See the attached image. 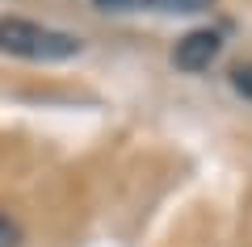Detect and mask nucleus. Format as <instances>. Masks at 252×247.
<instances>
[{"mask_svg": "<svg viewBox=\"0 0 252 247\" xmlns=\"http://www.w3.org/2000/svg\"><path fill=\"white\" fill-rule=\"evenodd\" d=\"M0 51L30 59V63H63L72 55H80V38L26 21V17H0Z\"/></svg>", "mask_w": 252, "mask_h": 247, "instance_id": "f257e3e1", "label": "nucleus"}, {"mask_svg": "<svg viewBox=\"0 0 252 247\" xmlns=\"http://www.w3.org/2000/svg\"><path fill=\"white\" fill-rule=\"evenodd\" d=\"M219 51H223V38H219L215 29H193V34H185L177 42L172 63H177L181 71H206L210 63L219 59Z\"/></svg>", "mask_w": 252, "mask_h": 247, "instance_id": "f03ea898", "label": "nucleus"}, {"mask_svg": "<svg viewBox=\"0 0 252 247\" xmlns=\"http://www.w3.org/2000/svg\"><path fill=\"white\" fill-rule=\"evenodd\" d=\"M215 0H130V9H152V13H206Z\"/></svg>", "mask_w": 252, "mask_h": 247, "instance_id": "7ed1b4c3", "label": "nucleus"}, {"mask_svg": "<svg viewBox=\"0 0 252 247\" xmlns=\"http://www.w3.org/2000/svg\"><path fill=\"white\" fill-rule=\"evenodd\" d=\"M231 84H235V92H244V97L252 101V63H244V67L231 71Z\"/></svg>", "mask_w": 252, "mask_h": 247, "instance_id": "20e7f679", "label": "nucleus"}, {"mask_svg": "<svg viewBox=\"0 0 252 247\" xmlns=\"http://www.w3.org/2000/svg\"><path fill=\"white\" fill-rule=\"evenodd\" d=\"M17 239H21V230L13 226L4 214H0V247H17Z\"/></svg>", "mask_w": 252, "mask_h": 247, "instance_id": "39448f33", "label": "nucleus"}, {"mask_svg": "<svg viewBox=\"0 0 252 247\" xmlns=\"http://www.w3.org/2000/svg\"><path fill=\"white\" fill-rule=\"evenodd\" d=\"M101 9H130V0H97Z\"/></svg>", "mask_w": 252, "mask_h": 247, "instance_id": "423d86ee", "label": "nucleus"}]
</instances>
